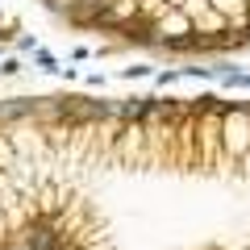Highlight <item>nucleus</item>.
Masks as SVG:
<instances>
[{"label":"nucleus","instance_id":"f03ea898","mask_svg":"<svg viewBox=\"0 0 250 250\" xmlns=\"http://www.w3.org/2000/svg\"><path fill=\"white\" fill-rule=\"evenodd\" d=\"M62 17L154 50H250V0H50Z\"/></svg>","mask_w":250,"mask_h":250},{"label":"nucleus","instance_id":"f257e3e1","mask_svg":"<svg viewBox=\"0 0 250 250\" xmlns=\"http://www.w3.org/2000/svg\"><path fill=\"white\" fill-rule=\"evenodd\" d=\"M42 250H250V100L50 108L4 138Z\"/></svg>","mask_w":250,"mask_h":250}]
</instances>
